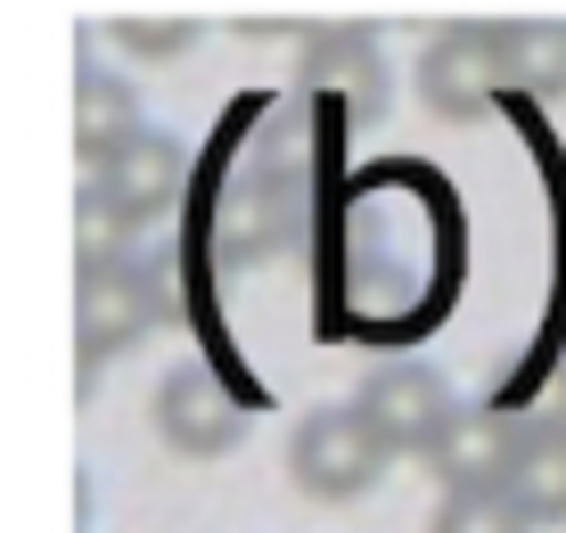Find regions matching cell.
Here are the masks:
<instances>
[{"instance_id":"13","label":"cell","mask_w":566,"mask_h":533,"mask_svg":"<svg viewBox=\"0 0 566 533\" xmlns=\"http://www.w3.org/2000/svg\"><path fill=\"white\" fill-rule=\"evenodd\" d=\"M427 533H534V525L510 509V492H443Z\"/></svg>"},{"instance_id":"11","label":"cell","mask_w":566,"mask_h":533,"mask_svg":"<svg viewBox=\"0 0 566 533\" xmlns=\"http://www.w3.org/2000/svg\"><path fill=\"white\" fill-rule=\"evenodd\" d=\"M312 91H328V98H345V107H378V91H386V66H378V42H369L361 25H345V33H328L321 50H312Z\"/></svg>"},{"instance_id":"14","label":"cell","mask_w":566,"mask_h":533,"mask_svg":"<svg viewBox=\"0 0 566 533\" xmlns=\"http://www.w3.org/2000/svg\"><path fill=\"white\" fill-rule=\"evenodd\" d=\"M115 42L140 50V58H172V50L198 42V17H181V9H124L115 17Z\"/></svg>"},{"instance_id":"9","label":"cell","mask_w":566,"mask_h":533,"mask_svg":"<svg viewBox=\"0 0 566 533\" xmlns=\"http://www.w3.org/2000/svg\"><path fill=\"white\" fill-rule=\"evenodd\" d=\"M501 83L525 98H566V17H510L501 25Z\"/></svg>"},{"instance_id":"8","label":"cell","mask_w":566,"mask_h":533,"mask_svg":"<svg viewBox=\"0 0 566 533\" xmlns=\"http://www.w3.org/2000/svg\"><path fill=\"white\" fill-rule=\"evenodd\" d=\"M510 509L525 525H566V419L517 427V460H510Z\"/></svg>"},{"instance_id":"10","label":"cell","mask_w":566,"mask_h":533,"mask_svg":"<svg viewBox=\"0 0 566 533\" xmlns=\"http://www.w3.org/2000/svg\"><path fill=\"white\" fill-rule=\"evenodd\" d=\"M132 132H140V98H132V83L107 74V66H83V91H74V148H83L91 165H107Z\"/></svg>"},{"instance_id":"6","label":"cell","mask_w":566,"mask_h":533,"mask_svg":"<svg viewBox=\"0 0 566 533\" xmlns=\"http://www.w3.org/2000/svg\"><path fill=\"white\" fill-rule=\"evenodd\" d=\"M510 460H517V419L476 410V403H460L452 427H443L436 451H427V468H436L443 492H501L510 484Z\"/></svg>"},{"instance_id":"4","label":"cell","mask_w":566,"mask_h":533,"mask_svg":"<svg viewBox=\"0 0 566 533\" xmlns=\"http://www.w3.org/2000/svg\"><path fill=\"white\" fill-rule=\"evenodd\" d=\"M419 91L436 115H484L501 91V25L493 17H468V25H443L419 58Z\"/></svg>"},{"instance_id":"1","label":"cell","mask_w":566,"mask_h":533,"mask_svg":"<svg viewBox=\"0 0 566 533\" xmlns=\"http://www.w3.org/2000/svg\"><path fill=\"white\" fill-rule=\"evenodd\" d=\"M287 477H296L312 501H354L386 477V443L369 436V419L354 403H321L296 419V436H287Z\"/></svg>"},{"instance_id":"2","label":"cell","mask_w":566,"mask_h":533,"mask_svg":"<svg viewBox=\"0 0 566 533\" xmlns=\"http://www.w3.org/2000/svg\"><path fill=\"white\" fill-rule=\"evenodd\" d=\"M354 410L369 419V436L386 443V460H402V451H419V460H427L436 436L452 427L460 403H452V386H443L427 362H378V369L361 378Z\"/></svg>"},{"instance_id":"12","label":"cell","mask_w":566,"mask_h":533,"mask_svg":"<svg viewBox=\"0 0 566 533\" xmlns=\"http://www.w3.org/2000/svg\"><path fill=\"white\" fill-rule=\"evenodd\" d=\"M124 247H132V222H124V213H115L107 197L83 181V197H74V254H83V280H91V271H115V263H132Z\"/></svg>"},{"instance_id":"5","label":"cell","mask_w":566,"mask_h":533,"mask_svg":"<svg viewBox=\"0 0 566 533\" xmlns=\"http://www.w3.org/2000/svg\"><path fill=\"white\" fill-rule=\"evenodd\" d=\"M181 173H189V156H181V140L172 132H132L124 148L107 156V165H91V189L107 197L124 222H156V213L181 197Z\"/></svg>"},{"instance_id":"3","label":"cell","mask_w":566,"mask_h":533,"mask_svg":"<svg viewBox=\"0 0 566 533\" xmlns=\"http://www.w3.org/2000/svg\"><path fill=\"white\" fill-rule=\"evenodd\" d=\"M156 436L172 451H189V460H222V451L247 436V403L222 386L213 362H181L156 386Z\"/></svg>"},{"instance_id":"7","label":"cell","mask_w":566,"mask_h":533,"mask_svg":"<svg viewBox=\"0 0 566 533\" xmlns=\"http://www.w3.org/2000/svg\"><path fill=\"white\" fill-rule=\"evenodd\" d=\"M74 328H83V353H91V362H107V353H132V345L156 328V288H148V271H140V263L91 271Z\"/></svg>"}]
</instances>
